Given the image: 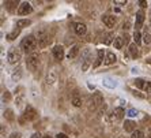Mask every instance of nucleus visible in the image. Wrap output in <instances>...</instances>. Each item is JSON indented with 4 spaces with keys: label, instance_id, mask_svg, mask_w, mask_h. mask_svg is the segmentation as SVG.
I'll use <instances>...</instances> for the list:
<instances>
[{
    "label": "nucleus",
    "instance_id": "f257e3e1",
    "mask_svg": "<svg viewBox=\"0 0 151 138\" xmlns=\"http://www.w3.org/2000/svg\"><path fill=\"white\" fill-rule=\"evenodd\" d=\"M37 38H35L34 36H27V37H25V38L22 40L21 43V48L22 51L25 53H34V49L37 48Z\"/></svg>",
    "mask_w": 151,
    "mask_h": 138
},
{
    "label": "nucleus",
    "instance_id": "f03ea898",
    "mask_svg": "<svg viewBox=\"0 0 151 138\" xmlns=\"http://www.w3.org/2000/svg\"><path fill=\"white\" fill-rule=\"evenodd\" d=\"M21 57H22V53H21V51L18 49V48L12 46V48H10V49H8V53H7L8 63H11V64L18 63V62L21 60Z\"/></svg>",
    "mask_w": 151,
    "mask_h": 138
},
{
    "label": "nucleus",
    "instance_id": "7ed1b4c3",
    "mask_svg": "<svg viewBox=\"0 0 151 138\" xmlns=\"http://www.w3.org/2000/svg\"><path fill=\"white\" fill-rule=\"evenodd\" d=\"M38 63H40V57H38V53H32L27 56V60H26V66L32 71H34L35 68L38 67Z\"/></svg>",
    "mask_w": 151,
    "mask_h": 138
},
{
    "label": "nucleus",
    "instance_id": "20e7f679",
    "mask_svg": "<svg viewBox=\"0 0 151 138\" xmlns=\"http://www.w3.org/2000/svg\"><path fill=\"white\" fill-rule=\"evenodd\" d=\"M32 11H33L32 4L27 3V1H22V3L19 4V8H18V14L19 15H27V14H30Z\"/></svg>",
    "mask_w": 151,
    "mask_h": 138
},
{
    "label": "nucleus",
    "instance_id": "39448f33",
    "mask_svg": "<svg viewBox=\"0 0 151 138\" xmlns=\"http://www.w3.org/2000/svg\"><path fill=\"white\" fill-rule=\"evenodd\" d=\"M52 55L56 60H63L64 59V48L61 45H55L52 49Z\"/></svg>",
    "mask_w": 151,
    "mask_h": 138
},
{
    "label": "nucleus",
    "instance_id": "423d86ee",
    "mask_svg": "<svg viewBox=\"0 0 151 138\" xmlns=\"http://www.w3.org/2000/svg\"><path fill=\"white\" fill-rule=\"evenodd\" d=\"M23 118L27 119V121H34L35 118H37V111L32 105H27L25 110V113H23Z\"/></svg>",
    "mask_w": 151,
    "mask_h": 138
},
{
    "label": "nucleus",
    "instance_id": "0eeeda50",
    "mask_svg": "<svg viewBox=\"0 0 151 138\" xmlns=\"http://www.w3.org/2000/svg\"><path fill=\"white\" fill-rule=\"evenodd\" d=\"M90 64H91V55H90V51L84 49V59H83V64H82V70L87 71L88 67H90Z\"/></svg>",
    "mask_w": 151,
    "mask_h": 138
},
{
    "label": "nucleus",
    "instance_id": "6e6552de",
    "mask_svg": "<svg viewBox=\"0 0 151 138\" xmlns=\"http://www.w3.org/2000/svg\"><path fill=\"white\" fill-rule=\"evenodd\" d=\"M144 22V12L143 11H137L136 12V21H135V30L139 32V29L143 26Z\"/></svg>",
    "mask_w": 151,
    "mask_h": 138
},
{
    "label": "nucleus",
    "instance_id": "1a4fd4ad",
    "mask_svg": "<svg viewBox=\"0 0 151 138\" xmlns=\"http://www.w3.org/2000/svg\"><path fill=\"white\" fill-rule=\"evenodd\" d=\"M102 85L105 86L108 89H114L117 86V81L114 78H110V77H106L102 79Z\"/></svg>",
    "mask_w": 151,
    "mask_h": 138
},
{
    "label": "nucleus",
    "instance_id": "9d476101",
    "mask_svg": "<svg viewBox=\"0 0 151 138\" xmlns=\"http://www.w3.org/2000/svg\"><path fill=\"white\" fill-rule=\"evenodd\" d=\"M102 21H104V23H105L108 28H113V26L116 25V18L109 14L104 15V17H102Z\"/></svg>",
    "mask_w": 151,
    "mask_h": 138
},
{
    "label": "nucleus",
    "instance_id": "9b49d317",
    "mask_svg": "<svg viewBox=\"0 0 151 138\" xmlns=\"http://www.w3.org/2000/svg\"><path fill=\"white\" fill-rule=\"evenodd\" d=\"M74 30H75V33H76V34L83 36V34H86V32H87V26L84 25V23L78 22V23H75V25H74Z\"/></svg>",
    "mask_w": 151,
    "mask_h": 138
},
{
    "label": "nucleus",
    "instance_id": "f8f14e48",
    "mask_svg": "<svg viewBox=\"0 0 151 138\" xmlns=\"http://www.w3.org/2000/svg\"><path fill=\"white\" fill-rule=\"evenodd\" d=\"M104 56H106L105 52H104V49H98V52H97V60L94 62L93 67H94V68L99 67V64H101L102 62H105V60H104Z\"/></svg>",
    "mask_w": 151,
    "mask_h": 138
},
{
    "label": "nucleus",
    "instance_id": "ddd939ff",
    "mask_svg": "<svg viewBox=\"0 0 151 138\" xmlns=\"http://www.w3.org/2000/svg\"><path fill=\"white\" fill-rule=\"evenodd\" d=\"M124 115H125V112H124V110L123 108H121V107H117L116 110L113 111V119H114V121H121V119H123L124 118Z\"/></svg>",
    "mask_w": 151,
    "mask_h": 138
},
{
    "label": "nucleus",
    "instance_id": "4468645a",
    "mask_svg": "<svg viewBox=\"0 0 151 138\" xmlns=\"http://www.w3.org/2000/svg\"><path fill=\"white\" fill-rule=\"evenodd\" d=\"M116 60H117L116 55H114L113 52H108L106 53V56H105V62H104V63H105L106 66H109V64L116 63Z\"/></svg>",
    "mask_w": 151,
    "mask_h": 138
},
{
    "label": "nucleus",
    "instance_id": "2eb2a0df",
    "mask_svg": "<svg viewBox=\"0 0 151 138\" xmlns=\"http://www.w3.org/2000/svg\"><path fill=\"white\" fill-rule=\"evenodd\" d=\"M124 44H125V38L121 37V36H117L116 38H114V41H113V45H114V48H117V49H121Z\"/></svg>",
    "mask_w": 151,
    "mask_h": 138
},
{
    "label": "nucleus",
    "instance_id": "dca6fc26",
    "mask_svg": "<svg viewBox=\"0 0 151 138\" xmlns=\"http://www.w3.org/2000/svg\"><path fill=\"white\" fill-rule=\"evenodd\" d=\"M93 103H95V105H102L104 104V97H102L101 93L95 92L93 94Z\"/></svg>",
    "mask_w": 151,
    "mask_h": 138
},
{
    "label": "nucleus",
    "instance_id": "f3484780",
    "mask_svg": "<svg viewBox=\"0 0 151 138\" xmlns=\"http://www.w3.org/2000/svg\"><path fill=\"white\" fill-rule=\"evenodd\" d=\"M49 41H50V38L48 37V36H45V34H40L38 36V45L40 46H45V45H48L49 44Z\"/></svg>",
    "mask_w": 151,
    "mask_h": 138
},
{
    "label": "nucleus",
    "instance_id": "a211bd4d",
    "mask_svg": "<svg viewBox=\"0 0 151 138\" xmlns=\"http://www.w3.org/2000/svg\"><path fill=\"white\" fill-rule=\"evenodd\" d=\"M124 130L128 133H134L135 131V123L132 121H125L124 122Z\"/></svg>",
    "mask_w": 151,
    "mask_h": 138
},
{
    "label": "nucleus",
    "instance_id": "6ab92c4d",
    "mask_svg": "<svg viewBox=\"0 0 151 138\" xmlns=\"http://www.w3.org/2000/svg\"><path fill=\"white\" fill-rule=\"evenodd\" d=\"M79 53V45H74L68 52V59H75Z\"/></svg>",
    "mask_w": 151,
    "mask_h": 138
},
{
    "label": "nucleus",
    "instance_id": "aec40b11",
    "mask_svg": "<svg viewBox=\"0 0 151 138\" xmlns=\"http://www.w3.org/2000/svg\"><path fill=\"white\" fill-rule=\"evenodd\" d=\"M19 33H21V29H19V28H15L14 30H12V32L8 33V34H7V40H10V41L15 40V38L18 37V36H19Z\"/></svg>",
    "mask_w": 151,
    "mask_h": 138
},
{
    "label": "nucleus",
    "instance_id": "412c9836",
    "mask_svg": "<svg viewBox=\"0 0 151 138\" xmlns=\"http://www.w3.org/2000/svg\"><path fill=\"white\" fill-rule=\"evenodd\" d=\"M129 52H131V55H132V57H134V59H136V57L139 56V49H137L136 44H131V45H129Z\"/></svg>",
    "mask_w": 151,
    "mask_h": 138
},
{
    "label": "nucleus",
    "instance_id": "4be33fe9",
    "mask_svg": "<svg viewBox=\"0 0 151 138\" xmlns=\"http://www.w3.org/2000/svg\"><path fill=\"white\" fill-rule=\"evenodd\" d=\"M29 25H32V21H30V19H21V21L17 22V26L19 29L26 28V26H29Z\"/></svg>",
    "mask_w": 151,
    "mask_h": 138
},
{
    "label": "nucleus",
    "instance_id": "5701e85b",
    "mask_svg": "<svg viewBox=\"0 0 151 138\" xmlns=\"http://www.w3.org/2000/svg\"><path fill=\"white\" fill-rule=\"evenodd\" d=\"M71 103H72V105H75V107H81L82 105V99L78 94H74V96H72Z\"/></svg>",
    "mask_w": 151,
    "mask_h": 138
},
{
    "label": "nucleus",
    "instance_id": "b1692460",
    "mask_svg": "<svg viewBox=\"0 0 151 138\" xmlns=\"http://www.w3.org/2000/svg\"><path fill=\"white\" fill-rule=\"evenodd\" d=\"M113 38H116L113 33H106V34H105V38H104V43H105L106 45H109V44H112V40Z\"/></svg>",
    "mask_w": 151,
    "mask_h": 138
},
{
    "label": "nucleus",
    "instance_id": "393cba45",
    "mask_svg": "<svg viewBox=\"0 0 151 138\" xmlns=\"http://www.w3.org/2000/svg\"><path fill=\"white\" fill-rule=\"evenodd\" d=\"M135 85H136V88H139V89H144V86H146V81L142 79V78H136V79H135Z\"/></svg>",
    "mask_w": 151,
    "mask_h": 138
},
{
    "label": "nucleus",
    "instance_id": "a878e982",
    "mask_svg": "<svg viewBox=\"0 0 151 138\" xmlns=\"http://www.w3.org/2000/svg\"><path fill=\"white\" fill-rule=\"evenodd\" d=\"M131 138H144V134L142 130H135L131 135Z\"/></svg>",
    "mask_w": 151,
    "mask_h": 138
},
{
    "label": "nucleus",
    "instance_id": "bb28decb",
    "mask_svg": "<svg viewBox=\"0 0 151 138\" xmlns=\"http://www.w3.org/2000/svg\"><path fill=\"white\" fill-rule=\"evenodd\" d=\"M55 79H56V75H55V73H50V75L48 74V77H46V84H48V85H49V84H53V82H55Z\"/></svg>",
    "mask_w": 151,
    "mask_h": 138
},
{
    "label": "nucleus",
    "instance_id": "cd10ccee",
    "mask_svg": "<svg viewBox=\"0 0 151 138\" xmlns=\"http://www.w3.org/2000/svg\"><path fill=\"white\" fill-rule=\"evenodd\" d=\"M21 77H22L21 68H18V71H14V73H12V79H14V81H19V78Z\"/></svg>",
    "mask_w": 151,
    "mask_h": 138
},
{
    "label": "nucleus",
    "instance_id": "c85d7f7f",
    "mask_svg": "<svg viewBox=\"0 0 151 138\" xmlns=\"http://www.w3.org/2000/svg\"><path fill=\"white\" fill-rule=\"evenodd\" d=\"M140 33L137 32V30H135V33H134V40H135V44H136V45H139V44H140Z\"/></svg>",
    "mask_w": 151,
    "mask_h": 138
},
{
    "label": "nucleus",
    "instance_id": "c756f323",
    "mask_svg": "<svg viewBox=\"0 0 151 138\" xmlns=\"http://www.w3.org/2000/svg\"><path fill=\"white\" fill-rule=\"evenodd\" d=\"M4 118H7L8 121H14V115H12V111H11V110H6V112H4Z\"/></svg>",
    "mask_w": 151,
    "mask_h": 138
},
{
    "label": "nucleus",
    "instance_id": "7c9ffc66",
    "mask_svg": "<svg viewBox=\"0 0 151 138\" xmlns=\"http://www.w3.org/2000/svg\"><path fill=\"white\" fill-rule=\"evenodd\" d=\"M127 115H128L129 118H135V116H137V111L132 108V110H129L128 112H127Z\"/></svg>",
    "mask_w": 151,
    "mask_h": 138
},
{
    "label": "nucleus",
    "instance_id": "2f4dec72",
    "mask_svg": "<svg viewBox=\"0 0 151 138\" xmlns=\"http://www.w3.org/2000/svg\"><path fill=\"white\" fill-rule=\"evenodd\" d=\"M143 41L146 44H150L151 43V36L148 34V33H144V36H143Z\"/></svg>",
    "mask_w": 151,
    "mask_h": 138
},
{
    "label": "nucleus",
    "instance_id": "473e14b6",
    "mask_svg": "<svg viewBox=\"0 0 151 138\" xmlns=\"http://www.w3.org/2000/svg\"><path fill=\"white\" fill-rule=\"evenodd\" d=\"M143 90H144V92H150L151 93V81L150 82H146V86H144Z\"/></svg>",
    "mask_w": 151,
    "mask_h": 138
},
{
    "label": "nucleus",
    "instance_id": "72a5a7b5",
    "mask_svg": "<svg viewBox=\"0 0 151 138\" xmlns=\"http://www.w3.org/2000/svg\"><path fill=\"white\" fill-rule=\"evenodd\" d=\"M132 94H134L135 97H139V99H146V96L142 94V93H139V92H136V90H135V92H132Z\"/></svg>",
    "mask_w": 151,
    "mask_h": 138
},
{
    "label": "nucleus",
    "instance_id": "f704fd0d",
    "mask_svg": "<svg viewBox=\"0 0 151 138\" xmlns=\"http://www.w3.org/2000/svg\"><path fill=\"white\" fill-rule=\"evenodd\" d=\"M10 138H21V133H12L10 135Z\"/></svg>",
    "mask_w": 151,
    "mask_h": 138
},
{
    "label": "nucleus",
    "instance_id": "c9c22d12",
    "mask_svg": "<svg viewBox=\"0 0 151 138\" xmlns=\"http://www.w3.org/2000/svg\"><path fill=\"white\" fill-rule=\"evenodd\" d=\"M56 138H68V135H65L64 133H59V134L56 135Z\"/></svg>",
    "mask_w": 151,
    "mask_h": 138
},
{
    "label": "nucleus",
    "instance_id": "e433bc0d",
    "mask_svg": "<svg viewBox=\"0 0 151 138\" xmlns=\"http://www.w3.org/2000/svg\"><path fill=\"white\" fill-rule=\"evenodd\" d=\"M139 4H140V7H147V1L146 0H142V1H139Z\"/></svg>",
    "mask_w": 151,
    "mask_h": 138
},
{
    "label": "nucleus",
    "instance_id": "4c0bfd02",
    "mask_svg": "<svg viewBox=\"0 0 151 138\" xmlns=\"http://www.w3.org/2000/svg\"><path fill=\"white\" fill-rule=\"evenodd\" d=\"M32 138H42V137H41V134H40V133H34V134L32 135Z\"/></svg>",
    "mask_w": 151,
    "mask_h": 138
},
{
    "label": "nucleus",
    "instance_id": "58836bf2",
    "mask_svg": "<svg viewBox=\"0 0 151 138\" xmlns=\"http://www.w3.org/2000/svg\"><path fill=\"white\" fill-rule=\"evenodd\" d=\"M127 1H114V4H120V6H123V4H125Z\"/></svg>",
    "mask_w": 151,
    "mask_h": 138
},
{
    "label": "nucleus",
    "instance_id": "ea45409f",
    "mask_svg": "<svg viewBox=\"0 0 151 138\" xmlns=\"http://www.w3.org/2000/svg\"><path fill=\"white\" fill-rule=\"evenodd\" d=\"M44 138H53L52 135H44Z\"/></svg>",
    "mask_w": 151,
    "mask_h": 138
},
{
    "label": "nucleus",
    "instance_id": "a19ab883",
    "mask_svg": "<svg viewBox=\"0 0 151 138\" xmlns=\"http://www.w3.org/2000/svg\"><path fill=\"white\" fill-rule=\"evenodd\" d=\"M148 138H151V137H148Z\"/></svg>",
    "mask_w": 151,
    "mask_h": 138
},
{
    "label": "nucleus",
    "instance_id": "79ce46f5",
    "mask_svg": "<svg viewBox=\"0 0 151 138\" xmlns=\"http://www.w3.org/2000/svg\"><path fill=\"white\" fill-rule=\"evenodd\" d=\"M150 137H151V135H150Z\"/></svg>",
    "mask_w": 151,
    "mask_h": 138
}]
</instances>
